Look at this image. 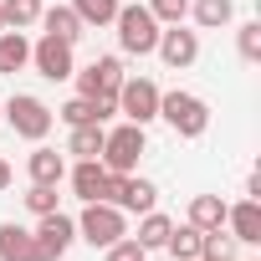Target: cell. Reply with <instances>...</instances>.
Masks as SVG:
<instances>
[{
  "label": "cell",
  "instance_id": "obj_16",
  "mask_svg": "<svg viewBox=\"0 0 261 261\" xmlns=\"http://www.w3.org/2000/svg\"><path fill=\"white\" fill-rule=\"evenodd\" d=\"M0 261H36V241L26 225H16V220L0 225Z\"/></svg>",
  "mask_w": 261,
  "mask_h": 261
},
{
  "label": "cell",
  "instance_id": "obj_32",
  "mask_svg": "<svg viewBox=\"0 0 261 261\" xmlns=\"http://www.w3.org/2000/svg\"><path fill=\"white\" fill-rule=\"evenodd\" d=\"M0 123H6V113H0Z\"/></svg>",
  "mask_w": 261,
  "mask_h": 261
},
{
  "label": "cell",
  "instance_id": "obj_15",
  "mask_svg": "<svg viewBox=\"0 0 261 261\" xmlns=\"http://www.w3.org/2000/svg\"><path fill=\"white\" fill-rule=\"evenodd\" d=\"M26 67H31V41H26V31H0V72L16 77V72H26Z\"/></svg>",
  "mask_w": 261,
  "mask_h": 261
},
{
  "label": "cell",
  "instance_id": "obj_23",
  "mask_svg": "<svg viewBox=\"0 0 261 261\" xmlns=\"http://www.w3.org/2000/svg\"><path fill=\"white\" fill-rule=\"evenodd\" d=\"M200 236H205V230H195V225L185 220V225H174V230H169L164 251H169L174 261H195V256H200Z\"/></svg>",
  "mask_w": 261,
  "mask_h": 261
},
{
  "label": "cell",
  "instance_id": "obj_11",
  "mask_svg": "<svg viewBox=\"0 0 261 261\" xmlns=\"http://www.w3.org/2000/svg\"><path fill=\"white\" fill-rule=\"evenodd\" d=\"M225 230H230L236 246H261V200L225 205Z\"/></svg>",
  "mask_w": 261,
  "mask_h": 261
},
{
  "label": "cell",
  "instance_id": "obj_6",
  "mask_svg": "<svg viewBox=\"0 0 261 261\" xmlns=\"http://www.w3.org/2000/svg\"><path fill=\"white\" fill-rule=\"evenodd\" d=\"M36 220H41V225L31 230V241H36V261H62V256L72 251V241H77V220L62 215V210L36 215Z\"/></svg>",
  "mask_w": 261,
  "mask_h": 261
},
{
  "label": "cell",
  "instance_id": "obj_3",
  "mask_svg": "<svg viewBox=\"0 0 261 261\" xmlns=\"http://www.w3.org/2000/svg\"><path fill=\"white\" fill-rule=\"evenodd\" d=\"M113 26H118V46H123L128 57H154L159 31H164V26L149 16V6H144V0H134V6H118Z\"/></svg>",
  "mask_w": 261,
  "mask_h": 261
},
{
  "label": "cell",
  "instance_id": "obj_25",
  "mask_svg": "<svg viewBox=\"0 0 261 261\" xmlns=\"http://www.w3.org/2000/svg\"><path fill=\"white\" fill-rule=\"evenodd\" d=\"M57 118H62L67 128H82V123H97V118H92V97H67V102L57 108Z\"/></svg>",
  "mask_w": 261,
  "mask_h": 261
},
{
  "label": "cell",
  "instance_id": "obj_28",
  "mask_svg": "<svg viewBox=\"0 0 261 261\" xmlns=\"http://www.w3.org/2000/svg\"><path fill=\"white\" fill-rule=\"evenodd\" d=\"M236 46H241L246 62H261V21H246V26L236 31Z\"/></svg>",
  "mask_w": 261,
  "mask_h": 261
},
{
  "label": "cell",
  "instance_id": "obj_2",
  "mask_svg": "<svg viewBox=\"0 0 261 261\" xmlns=\"http://www.w3.org/2000/svg\"><path fill=\"white\" fill-rule=\"evenodd\" d=\"M159 118L174 128L179 139H200L205 128H210V102H205L200 92L174 87V92H159Z\"/></svg>",
  "mask_w": 261,
  "mask_h": 261
},
{
  "label": "cell",
  "instance_id": "obj_17",
  "mask_svg": "<svg viewBox=\"0 0 261 261\" xmlns=\"http://www.w3.org/2000/svg\"><path fill=\"white\" fill-rule=\"evenodd\" d=\"M185 220H190L195 230H220V225H225V200H220V195H195Z\"/></svg>",
  "mask_w": 261,
  "mask_h": 261
},
{
  "label": "cell",
  "instance_id": "obj_24",
  "mask_svg": "<svg viewBox=\"0 0 261 261\" xmlns=\"http://www.w3.org/2000/svg\"><path fill=\"white\" fill-rule=\"evenodd\" d=\"M195 261H236V241L225 236V225L200 236V256H195Z\"/></svg>",
  "mask_w": 261,
  "mask_h": 261
},
{
  "label": "cell",
  "instance_id": "obj_29",
  "mask_svg": "<svg viewBox=\"0 0 261 261\" xmlns=\"http://www.w3.org/2000/svg\"><path fill=\"white\" fill-rule=\"evenodd\" d=\"M26 210H31V215H51V210H57V185H31Z\"/></svg>",
  "mask_w": 261,
  "mask_h": 261
},
{
  "label": "cell",
  "instance_id": "obj_22",
  "mask_svg": "<svg viewBox=\"0 0 261 261\" xmlns=\"http://www.w3.org/2000/svg\"><path fill=\"white\" fill-rule=\"evenodd\" d=\"M102 134H108L102 123H82V128H72L67 154H77V159H97V154H102Z\"/></svg>",
  "mask_w": 261,
  "mask_h": 261
},
{
  "label": "cell",
  "instance_id": "obj_12",
  "mask_svg": "<svg viewBox=\"0 0 261 261\" xmlns=\"http://www.w3.org/2000/svg\"><path fill=\"white\" fill-rule=\"evenodd\" d=\"M67 179H72V195L87 205V200H102V190H108V169H102V159H77L72 169H67Z\"/></svg>",
  "mask_w": 261,
  "mask_h": 261
},
{
  "label": "cell",
  "instance_id": "obj_14",
  "mask_svg": "<svg viewBox=\"0 0 261 261\" xmlns=\"http://www.w3.org/2000/svg\"><path fill=\"white\" fill-rule=\"evenodd\" d=\"M26 174H31V185H62V179H67V159H62L57 149L36 144L31 159H26Z\"/></svg>",
  "mask_w": 261,
  "mask_h": 261
},
{
  "label": "cell",
  "instance_id": "obj_1",
  "mask_svg": "<svg viewBox=\"0 0 261 261\" xmlns=\"http://www.w3.org/2000/svg\"><path fill=\"white\" fill-rule=\"evenodd\" d=\"M149 154V139H144V128L139 123H118L102 134V169L108 174H139V159Z\"/></svg>",
  "mask_w": 261,
  "mask_h": 261
},
{
  "label": "cell",
  "instance_id": "obj_30",
  "mask_svg": "<svg viewBox=\"0 0 261 261\" xmlns=\"http://www.w3.org/2000/svg\"><path fill=\"white\" fill-rule=\"evenodd\" d=\"M0 190H11V164L0 159Z\"/></svg>",
  "mask_w": 261,
  "mask_h": 261
},
{
  "label": "cell",
  "instance_id": "obj_20",
  "mask_svg": "<svg viewBox=\"0 0 261 261\" xmlns=\"http://www.w3.org/2000/svg\"><path fill=\"white\" fill-rule=\"evenodd\" d=\"M0 16H6V31H31L41 21V0H0Z\"/></svg>",
  "mask_w": 261,
  "mask_h": 261
},
{
  "label": "cell",
  "instance_id": "obj_18",
  "mask_svg": "<svg viewBox=\"0 0 261 261\" xmlns=\"http://www.w3.org/2000/svg\"><path fill=\"white\" fill-rule=\"evenodd\" d=\"M169 230H174V220H169L164 210H144V215H139V236H134V241H139L144 251H164Z\"/></svg>",
  "mask_w": 261,
  "mask_h": 261
},
{
  "label": "cell",
  "instance_id": "obj_21",
  "mask_svg": "<svg viewBox=\"0 0 261 261\" xmlns=\"http://www.w3.org/2000/svg\"><path fill=\"white\" fill-rule=\"evenodd\" d=\"M72 11H77V21H82L87 31H102V26H113V16H118V0H72Z\"/></svg>",
  "mask_w": 261,
  "mask_h": 261
},
{
  "label": "cell",
  "instance_id": "obj_13",
  "mask_svg": "<svg viewBox=\"0 0 261 261\" xmlns=\"http://www.w3.org/2000/svg\"><path fill=\"white\" fill-rule=\"evenodd\" d=\"M36 26H46V36L72 41V46H77V41H82V31H87V26L77 21V11H72V6H41V21H36Z\"/></svg>",
  "mask_w": 261,
  "mask_h": 261
},
{
  "label": "cell",
  "instance_id": "obj_5",
  "mask_svg": "<svg viewBox=\"0 0 261 261\" xmlns=\"http://www.w3.org/2000/svg\"><path fill=\"white\" fill-rule=\"evenodd\" d=\"M77 236L102 251V246H113L118 236H128V215H123L118 205H108V200H87L82 215H77Z\"/></svg>",
  "mask_w": 261,
  "mask_h": 261
},
{
  "label": "cell",
  "instance_id": "obj_7",
  "mask_svg": "<svg viewBox=\"0 0 261 261\" xmlns=\"http://www.w3.org/2000/svg\"><path fill=\"white\" fill-rule=\"evenodd\" d=\"M118 113H123L128 123L149 128V123L159 118V87H154L149 77H123V87H118Z\"/></svg>",
  "mask_w": 261,
  "mask_h": 261
},
{
  "label": "cell",
  "instance_id": "obj_4",
  "mask_svg": "<svg viewBox=\"0 0 261 261\" xmlns=\"http://www.w3.org/2000/svg\"><path fill=\"white\" fill-rule=\"evenodd\" d=\"M0 113H6V123L16 128V139H31V144H41L51 134V123H57V113L36 92H16L11 102H0Z\"/></svg>",
  "mask_w": 261,
  "mask_h": 261
},
{
  "label": "cell",
  "instance_id": "obj_10",
  "mask_svg": "<svg viewBox=\"0 0 261 261\" xmlns=\"http://www.w3.org/2000/svg\"><path fill=\"white\" fill-rule=\"evenodd\" d=\"M72 77H77V97H97V92H118L128 72H123L118 57H92V62H87L82 72H72Z\"/></svg>",
  "mask_w": 261,
  "mask_h": 261
},
{
  "label": "cell",
  "instance_id": "obj_26",
  "mask_svg": "<svg viewBox=\"0 0 261 261\" xmlns=\"http://www.w3.org/2000/svg\"><path fill=\"white\" fill-rule=\"evenodd\" d=\"M149 16H154L159 26H179V21L190 16V0H149Z\"/></svg>",
  "mask_w": 261,
  "mask_h": 261
},
{
  "label": "cell",
  "instance_id": "obj_31",
  "mask_svg": "<svg viewBox=\"0 0 261 261\" xmlns=\"http://www.w3.org/2000/svg\"><path fill=\"white\" fill-rule=\"evenodd\" d=\"M0 31H6V16H0Z\"/></svg>",
  "mask_w": 261,
  "mask_h": 261
},
{
  "label": "cell",
  "instance_id": "obj_8",
  "mask_svg": "<svg viewBox=\"0 0 261 261\" xmlns=\"http://www.w3.org/2000/svg\"><path fill=\"white\" fill-rule=\"evenodd\" d=\"M154 51H159V62H164L169 72H185V67L200 62V31H185V21H179V26H164Z\"/></svg>",
  "mask_w": 261,
  "mask_h": 261
},
{
  "label": "cell",
  "instance_id": "obj_9",
  "mask_svg": "<svg viewBox=\"0 0 261 261\" xmlns=\"http://www.w3.org/2000/svg\"><path fill=\"white\" fill-rule=\"evenodd\" d=\"M31 67L46 77V82H67L77 72V57H72V41H57V36H41L31 46Z\"/></svg>",
  "mask_w": 261,
  "mask_h": 261
},
{
  "label": "cell",
  "instance_id": "obj_19",
  "mask_svg": "<svg viewBox=\"0 0 261 261\" xmlns=\"http://www.w3.org/2000/svg\"><path fill=\"white\" fill-rule=\"evenodd\" d=\"M190 16H195L200 31H220V26H230L236 6H230V0H190Z\"/></svg>",
  "mask_w": 261,
  "mask_h": 261
},
{
  "label": "cell",
  "instance_id": "obj_27",
  "mask_svg": "<svg viewBox=\"0 0 261 261\" xmlns=\"http://www.w3.org/2000/svg\"><path fill=\"white\" fill-rule=\"evenodd\" d=\"M102 261H149V251H144L134 236H118L113 246H102Z\"/></svg>",
  "mask_w": 261,
  "mask_h": 261
}]
</instances>
